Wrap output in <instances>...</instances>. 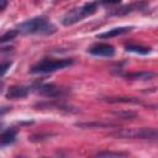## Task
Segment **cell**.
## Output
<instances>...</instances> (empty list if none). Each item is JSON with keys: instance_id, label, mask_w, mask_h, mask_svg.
<instances>
[{"instance_id": "obj_15", "label": "cell", "mask_w": 158, "mask_h": 158, "mask_svg": "<svg viewBox=\"0 0 158 158\" xmlns=\"http://www.w3.org/2000/svg\"><path fill=\"white\" fill-rule=\"evenodd\" d=\"M126 51L128 52H133V53H138V54H148L151 52L149 47L146 46H141V44H133V43H128L125 46Z\"/></svg>"}, {"instance_id": "obj_1", "label": "cell", "mask_w": 158, "mask_h": 158, "mask_svg": "<svg viewBox=\"0 0 158 158\" xmlns=\"http://www.w3.org/2000/svg\"><path fill=\"white\" fill-rule=\"evenodd\" d=\"M16 30L19 33H26V35H32V33H40V35H51L56 32V26L51 23L46 17L43 16H37L31 20H27L20 25H17Z\"/></svg>"}, {"instance_id": "obj_7", "label": "cell", "mask_w": 158, "mask_h": 158, "mask_svg": "<svg viewBox=\"0 0 158 158\" xmlns=\"http://www.w3.org/2000/svg\"><path fill=\"white\" fill-rule=\"evenodd\" d=\"M148 6V2L147 1H135L130 5H123V6H120V7H116V9H112L109 11V15L110 16H123V15H127V14H131L133 11H137V10H144L146 7Z\"/></svg>"}, {"instance_id": "obj_21", "label": "cell", "mask_w": 158, "mask_h": 158, "mask_svg": "<svg viewBox=\"0 0 158 158\" xmlns=\"http://www.w3.org/2000/svg\"><path fill=\"white\" fill-rule=\"evenodd\" d=\"M121 0H100L101 4L104 5H114V4H118Z\"/></svg>"}, {"instance_id": "obj_9", "label": "cell", "mask_w": 158, "mask_h": 158, "mask_svg": "<svg viewBox=\"0 0 158 158\" xmlns=\"http://www.w3.org/2000/svg\"><path fill=\"white\" fill-rule=\"evenodd\" d=\"M79 128H118V123L106 122V121H83L75 122Z\"/></svg>"}, {"instance_id": "obj_11", "label": "cell", "mask_w": 158, "mask_h": 158, "mask_svg": "<svg viewBox=\"0 0 158 158\" xmlns=\"http://www.w3.org/2000/svg\"><path fill=\"white\" fill-rule=\"evenodd\" d=\"M100 100L109 104H143L142 100L131 96H110V98H101Z\"/></svg>"}, {"instance_id": "obj_5", "label": "cell", "mask_w": 158, "mask_h": 158, "mask_svg": "<svg viewBox=\"0 0 158 158\" xmlns=\"http://www.w3.org/2000/svg\"><path fill=\"white\" fill-rule=\"evenodd\" d=\"M35 107L38 109H56V110H60L68 114H78L80 110L70 104H67L64 101H59V100H54V101H41L37 102L35 105Z\"/></svg>"}, {"instance_id": "obj_18", "label": "cell", "mask_w": 158, "mask_h": 158, "mask_svg": "<svg viewBox=\"0 0 158 158\" xmlns=\"http://www.w3.org/2000/svg\"><path fill=\"white\" fill-rule=\"evenodd\" d=\"M17 33H19V31H17V30H10V31L5 32V33L1 36L0 41H1L2 43L7 42V41H11V40H14V38L17 36Z\"/></svg>"}, {"instance_id": "obj_13", "label": "cell", "mask_w": 158, "mask_h": 158, "mask_svg": "<svg viewBox=\"0 0 158 158\" xmlns=\"http://www.w3.org/2000/svg\"><path fill=\"white\" fill-rule=\"evenodd\" d=\"M133 27L132 26H122V27H115V28H111L104 33H100L98 35V38H112V37H117L120 35H125L127 32H130Z\"/></svg>"}, {"instance_id": "obj_10", "label": "cell", "mask_w": 158, "mask_h": 158, "mask_svg": "<svg viewBox=\"0 0 158 158\" xmlns=\"http://www.w3.org/2000/svg\"><path fill=\"white\" fill-rule=\"evenodd\" d=\"M30 93V88L28 86H25V85H14L11 88H9L7 93H6V98L7 99H21V98H25Z\"/></svg>"}, {"instance_id": "obj_17", "label": "cell", "mask_w": 158, "mask_h": 158, "mask_svg": "<svg viewBox=\"0 0 158 158\" xmlns=\"http://www.w3.org/2000/svg\"><path fill=\"white\" fill-rule=\"evenodd\" d=\"M96 157H126L128 156L127 152H117V151H101L95 154Z\"/></svg>"}, {"instance_id": "obj_22", "label": "cell", "mask_w": 158, "mask_h": 158, "mask_svg": "<svg viewBox=\"0 0 158 158\" xmlns=\"http://www.w3.org/2000/svg\"><path fill=\"white\" fill-rule=\"evenodd\" d=\"M6 5H7V1H6V0H0V10H1V11L5 10Z\"/></svg>"}, {"instance_id": "obj_14", "label": "cell", "mask_w": 158, "mask_h": 158, "mask_svg": "<svg viewBox=\"0 0 158 158\" xmlns=\"http://www.w3.org/2000/svg\"><path fill=\"white\" fill-rule=\"evenodd\" d=\"M15 139H16V131L14 128H7V130L2 131L1 137H0L1 146H6V144H10V143H14Z\"/></svg>"}, {"instance_id": "obj_3", "label": "cell", "mask_w": 158, "mask_h": 158, "mask_svg": "<svg viewBox=\"0 0 158 158\" xmlns=\"http://www.w3.org/2000/svg\"><path fill=\"white\" fill-rule=\"evenodd\" d=\"M98 1H91V2H86L84 4L83 6L80 7H75L70 11H68L60 20L62 25L64 26H70V25H74L79 21H81L84 17L86 16H90L93 14H95L96 11V7H98Z\"/></svg>"}, {"instance_id": "obj_20", "label": "cell", "mask_w": 158, "mask_h": 158, "mask_svg": "<svg viewBox=\"0 0 158 158\" xmlns=\"http://www.w3.org/2000/svg\"><path fill=\"white\" fill-rule=\"evenodd\" d=\"M10 65H11V62H2V64H1V74L4 75L5 73H6V70L10 68Z\"/></svg>"}, {"instance_id": "obj_16", "label": "cell", "mask_w": 158, "mask_h": 158, "mask_svg": "<svg viewBox=\"0 0 158 158\" xmlns=\"http://www.w3.org/2000/svg\"><path fill=\"white\" fill-rule=\"evenodd\" d=\"M111 114L121 120H132V118H136L138 115L135 112V111H131V110H118V111H111Z\"/></svg>"}, {"instance_id": "obj_2", "label": "cell", "mask_w": 158, "mask_h": 158, "mask_svg": "<svg viewBox=\"0 0 158 158\" xmlns=\"http://www.w3.org/2000/svg\"><path fill=\"white\" fill-rule=\"evenodd\" d=\"M115 138H133V139H158V128L139 127V128H121L109 133Z\"/></svg>"}, {"instance_id": "obj_8", "label": "cell", "mask_w": 158, "mask_h": 158, "mask_svg": "<svg viewBox=\"0 0 158 158\" xmlns=\"http://www.w3.org/2000/svg\"><path fill=\"white\" fill-rule=\"evenodd\" d=\"M88 52L93 56H101V57H112L115 54V48L114 46L109 43H96L91 46Z\"/></svg>"}, {"instance_id": "obj_19", "label": "cell", "mask_w": 158, "mask_h": 158, "mask_svg": "<svg viewBox=\"0 0 158 158\" xmlns=\"http://www.w3.org/2000/svg\"><path fill=\"white\" fill-rule=\"evenodd\" d=\"M51 136H53V133H37V135L30 136L28 139L32 141V142H38V141H43L46 138H49Z\"/></svg>"}, {"instance_id": "obj_4", "label": "cell", "mask_w": 158, "mask_h": 158, "mask_svg": "<svg viewBox=\"0 0 158 158\" xmlns=\"http://www.w3.org/2000/svg\"><path fill=\"white\" fill-rule=\"evenodd\" d=\"M73 64V59L64 58V59H43L35 65L31 67L30 72L33 74H41V73H51L56 72L58 69H63L65 67H69Z\"/></svg>"}, {"instance_id": "obj_6", "label": "cell", "mask_w": 158, "mask_h": 158, "mask_svg": "<svg viewBox=\"0 0 158 158\" xmlns=\"http://www.w3.org/2000/svg\"><path fill=\"white\" fill-rule=\"evenodd\" d=\"M37 93L46 98H60V96L68 94V90L64 88H60L53 83H46V84H41L37 88Z\"/></svg>"}, {"instance_id": "obj_12", "label": "cell", "mask_w": 158, "mask_h": 158, "mask_svg": "<svg viewBox=\"0 0 158 158\" xmlns=\"http://www.w3.org/2000/svg\"><path fill=\"white\" fill-rule=\"evenodd\" d=\"M157 77V73L151 72V70H139V72H131L125 74V78L130 80H149Z\"/></svg>"}]
</instances>
